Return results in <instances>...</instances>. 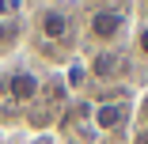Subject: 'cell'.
Segmentation results:
<instances>
[{
	"label": "cell",
	"mask_w": 148,
	"mask_h": 144,
	"mask_svg": "<svg viewBox=\"0 0 148 144\" xmlns=\"http://www.w3.org/2000/svg\"><path fill=\"white\" fill-rule=\"evenodd\" d=\"M133 121H137V125H148V95H144V99H140V106L133 110Z\"/></svg>",
	"instance_id": "8"
},
{
	"label": "cell",
	"mask_w": 148,
	"mask_h": 144,
	"mask_svg": "<svg viewBox=\"0 0 148 144\" xmlns=\"http://www.w3.org/2000/svg\"><path fill=\"white\" fill-rule=\"evenodd\" d=\"M133 102L129 99H106V102H95L91 106V125L99 129V133H122L125 125H129V118H133Z\"/></svg>",
	"instance_id": "4"
},
{
	"label": "cell",
	"mask_w": 148,
	"mask_h": 144,
	"mask_svg": "<svg viewBox=\"0 0 148 144\" xmlns=\"http://www.w3.org/2000/svg\"><path fill=\"white\" fill-rule=\"evenodd\" d=\"M72 27L76 23L69 15V8H61V4H42L38 15H34V31H38L42 42H69Z\"/></svg>",
	"instance_id": "3"
},
{
	"label": "cell",
	"mask_w": 148,
	"mask_h": 144,
	"mask_svg": "<svg viewBox=\"0 0 148 144\" xmlns=\"http://www.w3.org/2000/svg\"><path fill=\"white\" fill-rule=\"evenodd\" d=\"M129 144H148V125H133V136Z\"/></svg>",
	"instance_id": "9"
},
{
	"label": "cell",
	"mask_w": 148,
	"mask_h": 144,
	"mask_svg": "<svg viewBox=\"0 0 148 144\" xmlns=\"http://www.w3.org/2000/svg\"><path fill=\"white\" fill-rule=\"evenodd\" d=\"M87 72H91V80H99V83L125 80L129 76V57L122 49H95L87 57Z\"/></svg>",
	"instance_id": "5"
},
{
	"label": "cell",
	"mask_w": 148,
	"mask_h": 144,
	"mask_svg": "<svg viewBox=\"0 0 148 144\" xmlns=\"http://www.w3.org/2000/svg\"><path fill=\"white\" fill-rule=\"evenodd\" d=\"M129 42H133V57H137V65H144V68H148V15L133 23Z\"/></svg>",
	"instance_id": "7"
},
{
	"label": "cell",
	"mask_w": 148,
	"mask_h": 144,
	"mask_svg": "<svg viewBox=\"0 0 148 144\" xmlns=\"http://www.w3.org/2000/svg\"><path fill=\"white\" fill-rule=\"evenodd\" d=\"M129 31H133V19L114 4H99L84 15V42L91 46V53L95 49H122Z\"/></svg>",
	"instance_id": "1"
},
{
	"label": "cell",
	"mask_w": 148,
	"mask_h": 144,
	"mask_svg": "<svg viewBox=\"0 0 148 144\" xmlns=\"http://www.w3.org/2000/svg\"><path fill=\"white\" fill-rule=\"evenodd\" d=\"M31 144H61V140H57V136H53V133H38V136H34V140H31Z\"/></svg>",
	"instance_id": "10"
},
{
	"label": "cell",
	"mask_w": 148,
	"mask_h": 144,
	"mask_svg": "<svg viewBox=\"0 0 148 144\" xmlns=\"http://www.w3.org/2000/svg\"><path fill=\"white\" fill-rule=\"evenodd\" d=\"M0 87H4V95H8L15 106H31V102L42 99V76H38L31 65H15V68L4 72Z\"/></svg>",
	"instance_id": "2"
},
{
	"label": "cell",
	"mask_w": 148,
	"mask_h": 144,
	"mask_svg": "<svg viewBox=\"0 0 148 144\" xmlns=\"http://www.w3.org/2000/svg\"><path fill=\"white\" fill-rule=\"evenodd\" d=\"M19 42H23V19L0 15V53H12Z\"/></svg>",
	"instance_id": "6"
}]
</instances>
